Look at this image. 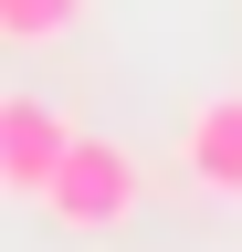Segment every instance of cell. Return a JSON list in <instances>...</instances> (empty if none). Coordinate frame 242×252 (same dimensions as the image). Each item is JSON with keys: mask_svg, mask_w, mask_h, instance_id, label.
<instances>
[{"mask_svg": "<svg viewBox=\"0 0 242 252\" xmlns=\"http://www.w3.org/2000/svg\"><path fill=\"white\" fill-rule=\"evenodd\" d=\"M179 168H190V189H210V200H242V94L190 105V126H179Z\"/></svg>", "mask_w": 242, "mask_h": 252, "instance_id": "3957f363", "label": "cell"}, {"mask_svg": "<svg viewBox=\"0 0 242 252\" xmlns=\"http://www.w3.org/2000/svg\"><path fill=\"white\" fill-rule=\"evenodd\" d=\"M84 11L95 0H0V42H64L84 32Z\"/></svg>", "mask_w": 242, "mask_h": 252, "instance_id": "277c9868", "label": "cell"}, {"mask_svg": "<svg viewBox=\"0 0 242 252\" xmlns=\"http://www.w3.org/2000/svg\"><path fill=\"white\" fill-rule=\"evenodd\" d=\"M137 200H147V179H137V158L116 137H74L64 168H53V189H42V210L64 220V231H127Z\"/></svg>", "mask_w": 242, "mask_h": 252, "instance_id": "6da1fadb", "label": "cell"}, {"mask_svg": "<svg viewBox=\"0 0 242 252\" xmlns=\"http://www.w3.org/2000/svg\"><path fill=\"white\" fill-rule=\"evenodd\" d=\"M74 137L84 126L53 105V94H0V200H42Z\"/></svg>", "mask_w": 242, "mask_h": 252, "instance_id": "7a4b0ae2", "label": "cell"}]
</instances>
